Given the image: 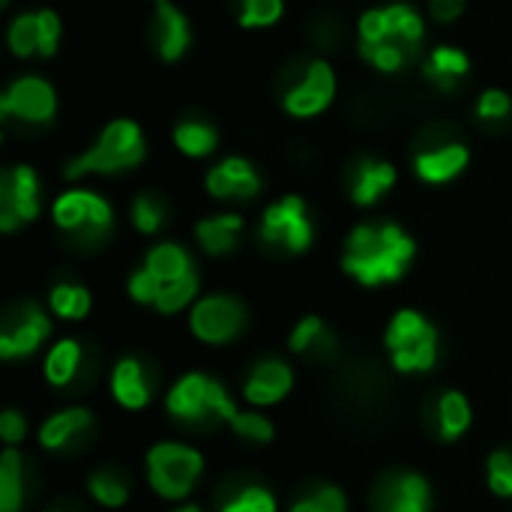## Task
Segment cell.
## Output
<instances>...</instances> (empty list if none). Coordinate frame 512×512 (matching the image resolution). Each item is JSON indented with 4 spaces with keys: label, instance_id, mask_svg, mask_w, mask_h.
Returning <instances> with one entry per match:
<instances>
[{
    "label": "cell",
    "instance_id": "cell-1",
    "mask_svg": "<svg viewBox=\"0 0 512 512\" xmlns=\"http://www.w3.org/2000/svg\"><path fill=\"white\" fill-rule=\"evenodd\" d=\"M417 255L414 237L396 222L357 225L342 249V270L363 288H381L399 282Z\"/></svg>",
    "mask_w": 512,
    "mask_h": 512
},
{
    "label": "cell",
    "instance_id": "cell-7",
    "mask_svg": "<svg viewBox=\"0 0 512 512\" xmlns=\"http://www.w3.org/2000/svg\"><path fill=\"white\" fill-rule=\"evenodd\" d=\"M246 324H249V312L234 294H204L189 309V333L201 345H213V348L231 345L234 339L243 336Z\"/></svg>",
    "mask_w": 512,
    "mask_h": 512
},
{
    "label": "cell",
    "instance_id": "cell-28",
    "mask_svg": "<svg viewBox=\"0 0 512 512\" xmlns=\"http://www.w3.org/2000/svg\"><path fill=\"white\" fill-rule=\"evenodd\" d=\"M141 267H147V270H150L162 285H165V282H177V279H183V276L195 273V267H192V255H189L180 243H171V240L156 243L153 249H147L144 264H141Z\"/></svg>",
    "mask_w": 512,
    "mask_h": 512
},
{
    "label": "cell",
    "instance_id": "cell-22",
    "mask_svg": "<svg viewBox=\"0 0 512 512\" xmlns=\"http://www.w3.org/2000/svg\"><path fill=\"white\" fill-rule=\"evenodd\" d=\"M396 186V168L387 159H360L348 177V195L357 207L378 204Z\"/></svg>",
    "mask_w": 512,
    "mask_h": 512
},
{
    "label": "cell",
    "instance_id": "cell-39",
    "mask_svg": "<svg viewBox=\"0 0 512 512\" xmlns=\"http://www.w3.org/2000/svg\"><path fill=\"white\" fill-rule=\"evenodd\" d=\"M486 483L495 498L512 501V447H501L486 459Z\"/></svg>",
    "mask_w": 512,
    "mask_h": 512
},
{
    "label": "cell",
    "instance_id": "cell-32",
    "mask_svg": "<svg viewBox=\"0 0 512 512\" xmlns=\"http://www.w3.org/2000/svg\"><path fill=\"white\" fill-rule=\"evenodd\" d=\"M87 492H90V498H93L99 507H105V510H120V507H126V501H129V483H126V477L117 474V471H111V468L93 471V474L87 477Z\"/></svg>",
    "mask_w": 512,
    "mask_h": 512
},
{
    "label": "cell",
    "instance_id": "cell-21",
    "mask_svg": "<svg viewBox=\"0 0 512 512\" xmlns=\"http://www.w3.org/2000/svg\"><path fill=\"white\" fill-rule=\"evenodd\" d=\"M87 372V351L78 339L66 336V339H57L45 357H42V378L48 387L54 390H69V387H78V381L84 378Z\"/></svg>",
    "mask_w": 512,
    "mask_h": 512
},
{
    "label": "cell",
    "instance_id": "cell-18",
    "mask_svg": "<svg viewBox=\"0 0 512 512\" xmlns=\"http://www.w3.org/2000/svg\"><path fill=\"white\" fill-rule=\"evenodd\" d=\"M204 189H207V195H213L219 201H249L261 192V177L249 159L228 156L207 171Z\"/></svg>",
    "mask_w": 512,
    "mask_h": 512
},
{
    "label": "cell",
    "instance_id": "cell-42",
    "mask_svg": "<svg viewBox=\"0 0 512 512\" xmlns=\"http://www.w3.org/2000/svg\"><path fill=\"white\" fill-rule=\"evenodd\" d=\"M512 111L510 96L504 90H486L477 102V117L486 120V123H498V120H507Z\"/></svg>",
    "mask_w": 512,
    "mask_h": 512
},
{
    "label": "cell",
    "instance_id": "cell-8",
    "mask_svg": "<svg viewBox=\"0 0 512 512\" xmlns=\"http://www.w3.org/2000/svg\"><path fill=\"white\" fill-rule=\"evenodd\" d=\"M258 234L267 246H273L279 252L303 255L315 240V225L309 219L306 201L300 195H285V198L273 201L261 216Z\"/></svg>",
    "mask_w": 512,
    "mask_h": 512
},
{
    "label": "cell",
    "instance_id": "cell-5",
    "mask_svg": "<svg viewBox=\"0 0 512 512\" xmlns=\"http://www.w3.org/2000/svg\"><path fill=\"white\" fill-rule=\"evenodd\" d=\"M147 153L141 126L135 120H111L99 138L66 165V177H84V174H120V171H132Z\"/></svg>",
    "mask_w": 512,
    "mask_h": 512
},
{
    "label": "cell",
    "instance_id": "cell-43",
    "mask_svg": "<svg viewBox=\"0 0 512 512\" xmlns=\"http://www.w3.org/2000/svg\"><path fill=\"white\" fill-rule=\"evenodd\" d=\"M0 438L6 447H18L27 438V417L15 408H6L0 414Z\"/></svg>",
    "mask_w": 512,
    "mask_h": 512
},
{
    "label": "cell",
    "instance_id": "cell-14",
    "mask_svg": "<svg viewBox=\"0 0 512 512\" xmlns=\"http://www.w3.org/2000/svg\"><path fill=\"white\" fill-rule=\"evenodd\" d=\"M54 111H57V93L39 75H21V78H15L3 90V96H0V114L6 120L42 126V123H51Z\"/></svg>",
    "mask_w": 512,
    "mask_h": 512
},
{
    "label": "cell",
    "instance_id": "cell-23",
    "mask_svg": "<svg viewBox=\"0 0 512 512\" xmlns=\"http://www.w3.org/2000/svg\"><path fill=\"white\" fill-rule=\"evenodd\" d=\"M156 54L162 60H180L189 48V21L186 15L171 3V0H156V15H153V27H150Z\"/></svg>",
    "mask_w": 512,
    "mask_h": 512
},
{
    "label": "cell",
    "instance_id": "cell-38",
    "mask_svg": "<svg viewBox=\"0 0 512 512\" xmlns=\"http://www.w3.org/2000/svg\"><path fill=\"white\" fill-rule=\"evenodd\" d=\"M360 54H363L375 69H381V72H387V75H396V72L405 69V63L414 57V51H408V48H402V45H396V42H378V45H363V42H360Z\"/></svg>",
    "mask_w": 512,
    "mask_h": 512
},
{
    "label": "cell",
    "instance_id": "cell-33",
    "mask_svg": "<svg viewBox=\"0 0 512 512\" xmlns=\"http://www.w3.org/2000/svg\"><path fill=\"white\" fill-rule=\"evenodd\" d=\"M219 512H279V501L267 486L246 483V486H237L234 492L222 495Z\"/></svg>",
    "mask_w": 512,
    "mask_h": 512
},
{
    "label": "cell",
    "instance_id": "cell-24",
    "mask_svg": "<svg viewBox=\"0 0 512 512\" xmlns=\"http://www.w3.org/2000/svg\"><path fill=\"white\" fill-rule=\"evenodd\" d=\"M432 423L438 441L444 444H456L459 438H465V432L474 423V408L468 396L459 390H441L432 402Z\"/></svg>",
    "mask_w": 512,
    "mask_h": 512
},
{
    "label": "cell",
    "instance_id": "cell-31",
    "mask_svg": "<svg viewBox=\"0 0 512 512\" xmlns=\"http://www.w3.org/2000/svg\"><path fill=\"white\" fill-rule=\"evenodd\" d=\"M288 348L300 357H327L333 354V333L318 315H306L303 321L294 324Z\"/></svg>",
    "mask_w": 512,
    "mask_h": 512
},
{
    "label": "cell",
    "instance_id": "cell-3",
    "mask_svg": "<svg viewBox=\"0 0 512 512\" xmlns=\"http://www.w3.org/2000/svg\"><path fill=\"white\" fill-rule=\"evenodd\" d=\"M165 411L186 426H204V423H225L240 414L237 402L225 390L222 381L204 375V372H186L180 375L168 393H165Z\"/></svg>",
    "mask_w": 512,
    "mask_h": 512
},
{
    "label": "cell",
    "instance_id": "cell-4",
    "mask_svg": "<svg viewBox=\"0 0 512 512\" xmlns=\"http://www.w3.org/2000/svg\"><path fill=\"white\" fill-rule=\"evenodd\" d=\"M204 456L201 450L180 444V441H159L144 456L147 486L156 498L168 504H183L198 489L204 477Z\"/></svg>",
    "mask_w": 512,
    "mask_h": 512
},
{
    "label": "cell",
    "instance_id": "cell-25",
    "mask_svg": "<svg viewBox=\"0 0 512 512\" xmlns=\"http://www.w3.org/2000/svg\"><path fill=\"white\" fill-rule=\"evenodd\" d=\"M240 234H243V216H237V213H216L195 225L198 246L213 258L231 255L240 243Z\"/></svg>",
    "mask_w": 512,
    "mask_h": 512
},
{
    "label": "cell",
    "instance_id": "cell-29",
    "mask_svg": "<svg viewBox=\"0 0 512 512\" xmlns=\"http://www.w3.org/2000/svg\"><path fill=\"white\" fill-rule=\"evenodd\" d=\"M174 144L183 156L189 159H204L216 150L219 144V132L213 123L201 120V117H189V120H180L174 126Z\"/></svg>",
    "mask_w": 512,
    "mask_h": 512
},
{
    "label": "cell",
    "instance_id": "cell-36",
    "mask_svg": "<svg viewBox=\"0 0 512 512\" xmlns=\"http://www.w3.org/2000/svg\"><path fill=\"white\" fill-rule=\"evenodd\" d=\"M288 512H348V498L339 486H315L297 495Z\"/></svg>",
    "mask_w": 512,
    "mask_h": 512
},
{
    "label": "cell",
    "instance_id": "cell-9",
    "mask_svg": "<svg viewBox=\"0 0 512 512\" xmlns=\"http://www.w3.org/2000/svg\"><path fill=\"white\" fill-rule=\"evenodd\" d=\"M426 36L423 15L408 3H390L375 6L360 15V42L378 45V42H396L408 51H420V42Z\"/></svg>",
    "mask_w": 512,
    "mask_h": 512
},
{
    "label": "cell",
    "instance_id": "cell-13",
    "mask_svg": "<svg viewBox=\"0 0 512 512\" xmlns=\"http://www.w3.org/2000/svg\"><path fill=\"white\" fill-rule=\"evenodd\" d=\"M51 336V318L36 303H21L6 312L0 327V360L33 357Z\"/></svg>",
    "mask_w": 512,
    "mask_h": 512
},
{
    "label": "cell",
    "instance_id": "cell-45",
    "mask_svg": "<svg viewBox=\"0 0 512 512\" xmlns=\"http://www.w3.org/2000/svg\"><path fill=\"white\" fill-rule=\"evenodd\" d=\"M312 39L321 48H336V42H339V18H318L312 24Z\"/></svg>",
    "mask_w": 512,
    "mask_h": 512
},
{
    "label": "cell",
    "instance_id": "cell-34",
    "mask_svg": "<svg viewBox=\"0 0 512 512\" xmlns=\"http://www.w3.org/2000/svg\"><path fill=\"white\" fill-rule=\"evenodd\" d=\"M198 291H201L198 273H189V276H183V279H177V282H165V285L159 288V297H156V306H153V309H156L159 315H177V312L195 306V300L201 297Z\"/></svg>",
    "mask_w": 512,
    "mask_h": 512
},
{
    "label": "cell",
    "instance_id": "cell-6",
    "mask_svg": "<svg viewBox=\"0 0 512 512\" xmlns=\"http://www.w3.org/2000/svg\"><path fill=\"white\" fill-rule=\"evenodd\" d=\"M54 225L81 246H99L114 228V207L90 189H66L51 207Z\"/></svg>",
    "mask_w": 512,
    "mask_h": 512
},
{
    "label": "cell",
    "instance_id": "cell-16",
    "mask_svg": "<svg viewBox=\"0 0 512 512\" xmlns=\"http://www.w3.org/2000/svg\"><path fill=\"white\" fill-rule=\"evenodd\" d=\"M6 42L15 57H33V54L48 57L57 51L60 42V18L48 9L21 12L6 30Z\"/></svg>",
    "mask_w": 512,
    "mask_h": 512
},
{
    "label": "cell",
    "instance_id": "cell-15",
    "mask_svg": "<svg viewBox=\"0 0 512 512\" xmlns=\"http://www.w3.org/2000/svg\"><path fill=\"white\" fill-rule=\"evenodd\" d=\"M294 390V369L282 357H261L243 378V402L255 411L273 408Z\"/></svg>",
    "mask_w": 512,
    "mask_h": 512
},
{
    "label": "cell",
    "instance_id": "cell-20",
    "mask_svg": "<svg viewBox=\"0 0 512 512\" xmlns=\"http://www.w3.org/2000/svg\"><path fill=\"white\" fill-rule=\"evenodd\" d=\"M93 429V411L84 405H69L54 414H48L39 426V447L48 453H66L72 444H78Z\"/></svg>",
    "mask_w": 512,
    "mask_h": 512
},
{
    "label": "cell",
    "instance_id": "cell-26",
    "mask_svg": "<svg viewBox=\"0 0 512 512\" xmlns=\"http://www.w3.org/2000/svg\"><path fill=\"white\" fill-rule=\"evenodd\" d=\"M468 72H471V60L456 45H438L423 66V75L444 93L456 90L468 78Z\"/></svg>",
    "mask_w": 512,
    "mask_h": 512
},
{
    "label": "cell",
    "instance_id": "cell-10",
    "mask_svg": "<svg viewBox=\"0 0 512 512\" xmlns=\"http://www.w3.org/2000/svg\"><path fill=\"white\" fill-rule=\"evenodd\" d=\"M471 162V150L462 138L444 135V129H432V138H420L414 150V171L423 183L441 186L456 180Z\"/></svg>",
    "mask_w": 512,
    "mask_h": 512
},
{
    "label": "cell",
    "instance_id": "cell-19",
    "mask_svg": "<svg viewBox=\"0 0 512 512\" xmlns=\"http://www.w3.org/2000/svg\"><path fill=\"white\" fill-rule=\"evenodd\" d=\"M108 390H111V399L126 408V411H141L150 405L153 399V378H150V369L141 357L135 354H126L120 357L114 366H111V375H108Z\"/></svg>",
    "mask_w": 512,
    "mask_h": 512
},
{
    "label": "cell",
    "instance_id": "cell-37",
    "mask_svg": "<svg viewBox=\"0 0 512 512\" xmlns=\"http://www.w3.org/2000/svg\"><path fill=\"white\" fill-rule=\"evenodd\" d=\"M237 438H243V441H249V444H258V447H264V444H270L273 438H276V426H273V420L270 417H264V411H240L234 420H231V426H228Z\"/></svg>",
    "mask_w": 512,
    "mask_h": 512
},
{
    "label": "cell",
    "instance_id": "cell-35",
    "mask_svg": "<svg viewBox=\"0 0 512 512\" xmlns=\"http://www.w3.org/2000/svg\"><path fill=\"white\" fill-rule=\"evenodd\" d=\"M129 216H132V225H135L138 234H147V237L150 234H159L162 225H165V219H168L165 198L156 195V192H141V195H135Z\"/></svg>",
    "mask_w": 512,
    "mask_h": 512
},
{
    "label": "cell",
    "instance_id": "cell-46",
    "mask_svg": "<svg viewBox=\"0 0 512 512\" xmlns=\"http://www.w3.org/2000/svg\"><path fill=\"white\" fill-rule=\"evenodd\" d=\"M171 512H204V510H201L198 504H189V501H183V504H177V507H174Z\"/></svg>",
    "mask_w": 512,
    "mask_h": 512
},
{
    "label": "cell",
    "instance_id": "cell-12",
    "mask_svg": "<svg viewBox=\"0 0 512 512\" xmlns=\"http://www.w3.org/2000/svg\"><path fill=\"white\" fill-rule=\"evenodd\" d=\"M42 210L39 177L30 165H12L0 177V231L15 234L30 225Z\"/></svg>",
    "mask_w": 512,
    "mask_h": 512
},
{
    "label": "cell",
    "instance_id": "cell-40",
    "mask_svg": "<svg viewBox=\"0 0 512 512\" xmlns=\"http://www.w3.org/2000/svg\"><path fill=\"white\" fill-rule=\"evenodd\" d=\"M285 0H243L240 27H270L282 18Z\"/></svg>",
    "mask_w": 512,
    "mask_h": 512
},
{
    "label": "cell",
    "instance_id": "cell-30",
    "mask_svg": "<svg viewBox=\"0 0 512 512\" xmlns=\"http://www.w3.org/2000/svg\"><path fill=\"white\" fill-rule=\"evenodd\" d=\"M48 309L60 321H84L93 309V297L84 285L66 279L48 291Z\"/></svg>",
    "mask_w": 512,
    "mask_h": 512
},
{
    "label": "cell",
    "instance_id": "cell-11",
    "mask_svg": "<svg viewBox=\"0 0 512 512\" xmlns=\"http://www.w3.org/2000/svg\"><path fill=\"white\" fill-rule=\"evenodd\" d=\"M336 96V75L327 60H306L300 75L282 90V108L291 117H318Z\"/></svg>",
    "mask_w": 512,
    "mask_h": 512
},
{
    "label": "cell",
    "instance_id": "cell-27",
    "mask_svg": "<svg viewBox=\"0 0 512 512\" xmlns=\"http://www.w3.org/2000/svg\"><path fill=\"white\" fill-rule=\"evenodd\" d=\"M27 501V468L18 447L0 453V512H21Z\"/></svg>",
    "mask_w": 512,
    "mask_h": 512
},
{
    "label": "cell",
    "instance_id": "cell-41",
    "mask_svg": "<svg viewBox=\"0 0 512 512\" xmlns=\"http://www.w3.org/2000/svg\"><path fill=\"white\" fill-rule=\"evenodd\" d=\"M159 288H162V282H159L147 267L132 270V276H129V282H126V291H129L132 303H138V306H156Z\"/></svg>",
    "mask_w": 512,
    "mask_h": 512
},
{
    "label": "cell",
    "instance_id": "cell-17",
    "mask_svg": "<svg viewBox=\"0 0 512 512\" xmlns=\"http://www.w3.org/2000/svg\"><path fill=\"white\" fill-rule=\"evenodd\" d=\"M432 510V486L423 474L399 471L384 477V483L372 495V512H429Z\"/></svg>",
    "mask_w": 512,
    "mask_h": 512
},
{
    "label": "cell",
    "instance_id": "cell-47",
    "mask_svg": "<svg viewBox=\"0 0 512 512\" xmlns=\"http://www.w3.org/2000/svg\"><path fill=\"white\" fill-rule=\"evenodd\" d=\"M0 3H3V6H6V3H9V0H0Z\"/></svg>",
    "mask_w": 512,
    "mask_h": 512
},
{
    "label": "cell",
    "instance_id": "cell-44",
    "mask_svg": "<svg viewBox=\"0 0 512 512\" xmlns=\"http://www.w3.org/2000/svg\"><path fill=\"white\" fill-rule=\"evenodd\" d=\"M468 0H429V15L438 24H453L465 12Z\"/></svg>",
    "mask_w": 512,
    "mask_h": 512
},
{
    "label": "cell",
    "instance_id": "cell-2",
    "mask_svg": "<svg viewBox=\"0 0 512 512\" xmlns=\"http://www.w3.org/2000/svg\"><path fill=\"white\" fill-rule=\"evenodd\" d=\"M384 351L399 375H429L441 357L438 327L420 309H399L384 330Z\"/></svg>",
    "mask_w": 512,
    "mask_h": 512
},
{
    "label": "cell",
    "instance_id": "cell-48",
    "mask_svg": "<svg viewBox=\"0 0 512 512\" xmlns=\"http://www.w3.org/2000/svg\"><path fill=\"white\" fill-rule=\"evenodd\" d=\"M48 512H66V510H48Z\"/></svg>",
    "mask_w": 512,
    "mask_h": 512
}]
</instances>
